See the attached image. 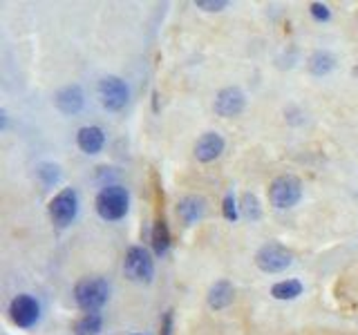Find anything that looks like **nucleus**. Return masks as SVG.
Here are the masks:
<instances>
[{"instance_id":"b1692460","label":"nucleus","mask_w":358,"mask_h":335,"mask_svg":"<svg viewBox=\"0 0 358 335\" xmlns=\"http://www.w3.org/2000/svg\"><path fill=\"white\" fill-rule=\"evenodd\" d=\"M173 333V311H166L164 315V327H162V335H171Z\"/></svg>"},{"instance_id":"aec40b11","label":"nucleus","mask_w":358,"mask_h":335,"mask_svg":"<svg viewBox=\"0 0 358 335\" xmlns=\"http://www.w3.org/2000/svg\"><path fill=\"white\" fill-rule=\"evenodd\" d=\"M38 177L43 179L45 186H54V183L59 181L61 177V170L56 164H40L38 166Z\"/></svg>"},{"instance_id":"9b49d317","label":"nucleus","mask_w":358,"mask_h":335,"mask_svg":"<svg viewBox=\"0 0 358 335\" xmlns=\"http://www.w3.org/2000/svg\"><path fill=\"white\" fill-rule=\"evenodd\" d=\"M56 107L63 114H79L86 105V96H83V90L79 85H68L56 94Z\"/></svg>"},{"instance_id":"4be33fe9","label":"nucleus","mask_w":358,"mask_h":335,"mask_svg":"<svg viewBox=\"0 0 358 335\" xmlns=\"http://www.w3.org/2000/svg\"><path fill=\"white\" fill-rule=\"evenodd\" d=\"M222 212H224V217L228 219V221H235L238 219V206H235V197L233 194H226L224 197V201H222Z\"/></svg>"},{"instance_id":"5701e85b","label":"nucleus","mask_w":358,"mask_h":335,"mask_svg":"<svg viewBox=\"0 0 358 335\" xmlns=\"http://www.w3.org/2000/svg\"><path fill=\"white\" fill-rule=\"evenodd\" d=\"M311 16L316 20H320V23H327V20L332 18V12H329V7L325 5V3H311Z\"/></svg>"},{"instance_id":"20e7f679","label":"nucleus","mask_w":358,"mask_h":335,"mask_svg":"<svg viewBox=\"0 0 358 335\" xmlns=\"http://www.w3.org/2000/svg\"><path fill=\"white\" fill-rule=\"evenodd\" d=\"M123 271L128 275L132 282H139V284H148L153 282V275H155V262L150 253L146 251L141 246H132L128 253H125L123 259Z\"/></svg>"},{"instance_id":"dca6fc26","label":"nucleus","mask_w":358,"mask_h":335,"mask_svg":"<svg viewBox=\"0 0 358 335\" xmlns=\"http://www.w3.org/2000/svg\"><path fill=\"white\" fill-rule=\"evenodd\" d=\"M101 329H103V318L99 313H86V315L79 318L75 324L77 335H97Z\"/></svg>"},{"instance_id":"a878e982","label":"nucleus","mask_w":358,"mask_h":335,"mask_svg":"<svg viewBox=\"0 0 358 335\" xmlns=\"http://www.w3.org/2000/svg\"><path fill=\"white\" fill-rule=\"evenodd\" d=\"M352 74H354V77H356V79H358V63H356V65H354V68H352Z\"/></svg>"},{"instance_id":"7ed1b4c3","label":"nucleus","mask_w":358,"mask_h":335,"mask_svg":"<svg viewBox=\"0 0 358 335\" xmlns=\"http://www.w3.org/2000/svg\"><path fill=\"white\" fill-rule=\"evenodd\" d=\"M302 199V181L293 175H282L276 177L269 186V201L271 206H276L280 210L293 208Z\"/></svg>"},{"instance_id":"9d476101","label":"nucleus","mask_w":358,"mask_h":335,"mask_svg":"<svg viewBox=\"0 0 358 335\" xmlns=\"http://www.w3.org/2000/svg\"><path fill=\"white\" fill-rule=\"evenodd\" d=\"M222 153H224V139L217 132H206L197 139L195 157L202 161V164H210V161H215Z\"/></svg>"},{"instance_id":"f03ea898","label":"nucleus","mask_w":358,"mask_h":335,"mask_svg":"<svg viewBox=\"0 0 358 335\" xmlns=\"http://www.w3.org/2000/svg\"><path fill=\"white\" fill-rule=\"evenodd\" d=\"M128 203H130V197H128V190L123 186H105L97 194L94 206H97V212L101 219L119 221L125 217V212H128Z\"/></svg>"},{"instance_id":"f3484780","label":"nucleus","mask_w":358,"mask_h":335,"mask_svg":"<svg viewBox=\"0 0 358 335\" xmlns=\"http://www.w3.org/2000/svg\"><path fill=\"white\" fill-rule=\"evenodd\" d=\"M271 295L276 299H296L298 295H302V284L298 279H284V282L273 284Z\"/></svg>"},{"instance_id":"1a4fd4ad","label":"nucleus","mask_w":358,"mask_h":335,"mask_svg":"<svg viewBox=\"0 0 358 335\" xmlns=\"http://www.w3.org/2000/svg\"><path fill=\"white\" fill-rule=\"evenodd\" d=\"M244 105H247V96L244 92H242L240 88H224V90H219L217 96H215V114L217 116H224V118H231V116H238L242 110H244Z\"/></svg>"},{"instance_id":"0eeeda50","label":"nucleus","mask_w":358,"mask_h":335,"mask_svg":"<svg viewBox=\"0 0 358 335\" xmlns=\"http://www.w3.org/2000/svg\"><path fill=\"white\" fill-rule=\"evenodd\" d=\"M99 99L105 110L119 112L125 107V103H128L130 90H128V85H125V81H121L119 77H105L99 83Z\"/></svg>"},{"instance_id":"6ab92c4d","label":"nucleus","mask_w":358,"mask_h":335,"mask_svg":"<svg viewBox=\"0 0 358 335\" xmlns=\"http://www.w3.org/2000/svg\"><path fill=\"white\" fill-rule=\"evenodd\" d=\"M242 212H244V217L251 219V221H258L260 219V201L254 192H244L242 194Z\"/></svg>"},{"instance_id":"4468645a","label":"nucleus","mask_w":358,"mask_h":335,"mask_svg":"<svg viewBox=\"0 0 358 335\" xmlns=\"http://www.w3.org/2000/svg\"><path fill=\"white\" fill-rule=\"evenodd\" d=\"M233 297H235V290H233V284L226 282V279H219L213 286L208 288V306L215 309V311H222L226 306L233 304Z\"/></svg>"},{"instance_id":"39448f33","label":"nucleus","mask_w":358,"mask_h":335,"mask_svg":"<svg viewBox=\"0 0 358 335\" xmlns=\"http://www.w3.org/2000/svg\"><path fill=\"white\" fill-rule=\"evenodd\" d=\"M256 264L260 271L265 273H282L293 264V253L289 248H284L282 244L271 242V244H265L256 253Z\"/></svg>"},{"instance_id":"412c9836","label":"nucleus","mask_w":358,"mask_h":335,"mask_svg":"<svg viewBox=\"0 0 358 335\" xmlns=\"http://www.w3.org/2000/svg\"><path fill=\"white\" fill-rule=\"evenodd\" d=\"M195 7L204 9V12H222L228 7L226 0H195Z\"/></svg>"},{"instance_id":"f257e3e1","label":"nucleus","mask_w":358,"mask_h":335,"mask_svg":"<svg viewBox=\"0 0 358 335\" xmlns=\"http://www.w3.org/2000/svg\"><path fill=\"white\" fill-rule=\"evenodd\" d=\"M110 297V286L103 277H83L75 286V299L86 313H97Z\"/></svg>"},{"instance_id":"393cba45","label":"nucleus","mask_w":358,"mask_h":335,"mask_svg":"<svg viewBox=\"0 0 358 335\" xmlns=\"http://www.w3.org/2000/svg\"><path fill=\"white\" fill-rule=\"evenodd\" d=\"M0 127L7 130V112L5 110H0Z\"/></svg>"},{"instance_id":"6e6552de","label":"nucleus","mask_w":358,"mask_h":335,"mask_svg":"<svg viewBox=\"0 0 358 335\" xmlns=\"http://www.w3.org/2000/svg\"><path fill=\"white\" fill-rule=\"evenodd\" d=\"M9 315H12V322L20 329H31L40 318V306L38 302L23 293V295H16L9 304Z\"/></svg>"},{"instance_id":"a211bd4d","label":"nucleus","mask_w":358,"mask_h":335,"mask_svg":"<svg viewBox=\"0 0 358 335\" xmlns=\"http://www.w3.org/2000/svg\"><path fill=\"white\" fill-rule=\"evenodd\" d=\"M153 248L159 257L166 255L168 248H171V233H168V226H166L164 219L157 221L155 228H153Z\"/></svg>"},{"instance_id":"2eb2a0df","label":"nucleus","mask_w":358,"mask_h":335,"mask_svg":"<svg viewBox=\"0 0 358 335\" xmlns=\"http://www.w3.org/2000/svg\"><path fill=\"white\" fill-rule=\"evenodd\" d=\"M307 65H309V72L313 77H327V74L336 68V59H334V54L320 49V52L311 54Z\"/></svg>"},{"instance_id":"ddd939ff","label":"nucleus","mask_w":358,"mask_h":335,"mask_svg":"<svg viewBox=\"0 0 358 335\" xmlns=\"http://www.w3.org/2000/svg\"><path fill=\"white\" fill-rule=\"evenodd\" d=\"M77 143L86 155H97L105 146V134H103V130L97 125H86V127L79 130Z\"/></svg>"},{"instance_id":"f8f14e48","label":"nucleus","mask_w":358,"mask_h":335,"mask_svg":"<svg viewBox=\"0 0 358 335\" xmlns=\"http://www.w3.org/2000/svg\"><path fill=\"white\" fill-rule=\"evenodd\" d=\"M177 215L186 226H193L195 221H199L206 215V201L197 194H191V197H184L177 203Z\"/></svg>"},{"instance_id":"423d86ee","label":"nucleus","mask_w":358,"mask_h":335,"mask_svg":"<svg viewBox=\"0 0 358 335\" xmlns=\"http://www.w3.org/2000/svg\"><path fill=\"white\" fill-rule=\"evenodd\" d=\"M77 212H79V194L75 188L61 190L56 197L49 201V217L56 226H61V228H65V226L75 221Z\"/></svg>"}]
</instances>
